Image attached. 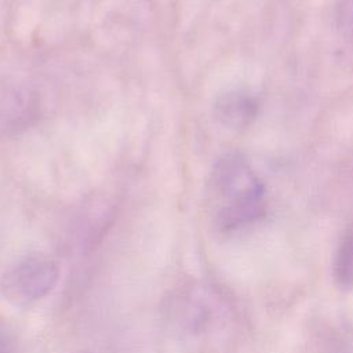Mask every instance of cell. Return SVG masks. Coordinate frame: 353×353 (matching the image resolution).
<instances>
[{
	"label": "cell",
	"instance_id": "1",
	"mask_svg": "<svg viewBox=\"0 0 353 353\" xmlns=\"http://www.w3.org/2000/svg\"><path fill=\"white\" fill-rule=\"evenodd\" d=\"M210 194L214 221L222 232L244 228L265 214V185L240 154H225L215 163Z\"/></svg>",
	"mask_w": 353,
	"mask_h": 353
},
{
	"label": "cell",
	"instance_id": "2",
	"mask_svg": "<svg viewBox=\"0 0 353 353\" xmlns=\"http://www.w3.org/2000/svg\"><path fill=\"white\" fill-rule=\"evenodd\" d=\"M59 279V268L47 256H28L1 277L3 295L15 305H30L46 298Z\"/></svg>",
	"mask_w": 353,
	"mask_h": 353
},
{
	"label": "cell",
	"instance_id": "3",
	"mask_svg": "<svg viewBox=\"0 0 353 353\" xmlns=\"http://www.w3.org/2000/svg\"><path fill=\"white\" fill-rule=\"evenodd\" d=\"M256 114V102L244 92H229L215 103V117L223 125L241 128Z\"/></svg>",
	"mask_w": 353,
	"mask_h": 353
},
{
	"label": "cell",
	"instance_id": "4",
	"mask_svg": "<svg viewBox=\"0 0 353 353\" xmlns=\"http://www.w3.org/2000/svg\"><path fill=\"white\" fill-rule=\"evenodd\" d=\"M336 276L341 283H347L353 277V234L343 239L338 258H336Z\"/></svg>",
	"mask_w": 353,
	"mask_h": 353
},
{
	"label": "cell",
	"instance_id": "5",
	"mask_svg": "<svg viewBox=\"0 0 353 353\" xmlns=\"http://www.w3.org/2000/svg\"><path fill=\"white\" fill-rule=\"evenodd\" d=\"M341 26L343 32L349 36L353 37V0H345L342 7H341Z\"/></svg>",
	"mask_w": 353,
	"mask_h": 353
},
{
	"label": "cell",
	"instance_id": "6",
	"mask_svg": "<svg viewBox=\"0 0 353 353\" xmlns=\"http://www.w3.org/2000/svg\"><path fill=\"white\" fill-rule=\"evenodd\" d=\"M0 353H14L11 345L1 335H0Z\"/></svg>",
	"mask_w": 353,
	"mask_h": 353
}]
</instances>
